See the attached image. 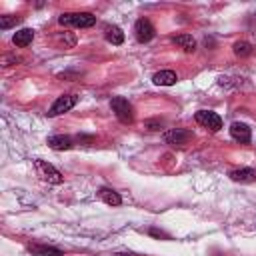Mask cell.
<instances>
[{
  "label": "cell",
  "instance_id": "6da1fadb",
  "mask_svg": "<svg viewBox=\"0 0 256 256\" xmlns=\"http://www.w3.org/2000/svg\"><path fill=\"white\" fill-rule=\"evenodd\" d=\"M62 26H76V28H90L96 24V16L90 12H66L58 16Z\"/></svg>",
  "mask_w": 256,
  "mask_h": 256
},
{
  "label": "cell",
  "instance_id": "7a4b0ae2",
  "mask_svg": "<svg viewBox=\"0 0 256 256\" xmlns=\"http://www.w3.org/2000/svg\"><path fill=\"white\" fill-rule=\"evenodd\" d=\"M110 108H112V112L116 114V118H118L122 124H132V122H134V108H132V104H130L126 98L114 96V98L110 100Z\"/></svg>",
  "mask_w": 256,
  "mask_h": 256
},
{
  "label": "cell",
  "instance_id": "3957f363",
  "mask_svg": "<svg viewBox=\"0 0 256 256\" xmlns=\"http://www.w3.org/2000/svg\"><path fill=\"white\" fill-rule=\"evenodd\" d=\"M34 166H36V170H38V176H40L44 182H48V184H60V182H62V174H60L50 162H46V160H36Z\"/></svg>",
  "mask_w": 256,
  "mask_h": 256
},
{
  "label": "cell",
  "instance_id": "277c9868",
  "mask_svg": "<svg viewBox=\"0 0 256 256\" xmlns=\"http://www.w3.org/2000/svg\"><path fill=\"white\" fill-rule=\"evenodd\" d=\"M196 122L204 128H208L210 132H218L222 128V118L216 114V112H210V110H198L196 112Z\"/></svg>",
  "mask_w": 256,
  "mask_h": 256
},
{
  "label": "cell",
  "instance_id": "5b68a950",
  "mask_svg": "<svg viewBox=\"0 0 256 256\" xmlns=\"http://www.w3.org/2000/svg\"><path fill=\"white\" fill-rule=\"evenodd\" d=\"M76 102H78V96H76V94H64V96L56 98V102L50 106L48 116H58V114L68 112L70 108H74V106H76Z\"/></svg>",
  "mask_w": 256,
  "mask_h": 256
},
{
  "label": "cell",
  "instance_id": "8992f818",
  "mask_svg": "<svg viewBox=\"0 0 256 256\" xmlns=\"http://www.w3.org/2000/svg\"><path fill=\"white\" fill-rule=\"evenodd\" d=\"M134 34H136V40L138 42H150L154 38L156 30H154V26H152V22L148 18H140L134 24Z\"/></svg>",
  "mask_w": 256,
  "mask_h": 256
},
{
  "label": "cell",
  "instance_id": "52a82bcc",
  "mask_svg": "<svg viewBox=\"0 0 256 256\" xmlns=\"http://www.w3.org/2000/svg\"><path fill=\"white\" fill-rule=\"evenodd\" d=\"M190 138H192V132L184 130V128H172V130L164 132V142L172 144V146H184V144H188Z\"/></svg>",
  "mask_w": 256,
  "mask_h": 256
},
{
  "label": "cell",
  "instance_id": "ba28073f",
  "mask_svg": "<svg viewBox=\"0 0 256 256\" xmlns=\"http://www.w3.org/2000/svg\"><path fill=\"white\" fill-rule=\"evenodd\" d=\"M230 178H232L234 182H240V184H250V182H256V170H254V168L232 170V172H230Z\"/></svg>",
  "mask_w": 256,
  "mask_h": 256
},
{
  "label": "cell",
  "instance_id": "9c48e42d",
  "mask_svg": "<svg viewBox=\"0 0 256 256\" xmlns=\"http://www.w3.org/2000/svg\"><path fill=\"white\" fill-rule=\"evenodd\" d=\"M230 134L238 142H250V128L244 122H234L230 124Z\"/></svg>",
  "mask_w": 256,
  "mask_h": 256
},
{
  "label": "cell",
  "instance_id": "30bf717a",
  "mask_svg": "<svg viewBox=\"0 0 256 256\" xmlns=\"http://www.w3.org/2000/svg\"><path fill=\"white\" fill-rule=\"evenodd\" d=\"M32 40H34V30H30V28L16 30L14 36H12V42L16 46H20V48H26L28 44H32Z\"/></svg>",
  "mask_w": 256,
  "mask_h": 256
},
{
  "label": "cell",
  "instance_id": "8fae6325",
  "mask_svg": "<svg viewBox=\"0 0 256 256\" xmlns=\"http://www.w3.org/2000/svg\"><path fill=\"white\" fill-rule=\"evenodd\" d=\"M176 80H178V76L172 70H160L152 76V82L158 86H172V84H176Z\"/></svg>",
  "mask_w": 256,
  "mask_h": 256
},
{
  "label": "cell",
  "instance_id": "7c38bea8",
  "mask_svg": "<svg viewBox=\"0 0 256 256\" xmlns=\"http://www.w3.org/2000/svg\"><path fill=\"white\" fill-rule=\"evenodd\" d=\"M48 146H50L52 150H70L74 144H72V138H70V136L58 134V136H50V138H48Z\"/></svg>",
  "mask_w": 256,
  "mask_h": 256
},
{
  "label": "cell",
  "instance_id": "4fadbf2b",
  "mask_svg": "<svg viewBox=\"0 0 256 256\" xmlns=\"http://www.w3.org/2000/svg\"><path fill=\"white\" fill-rule=\"evenodd\" d=\"M98 198H100L104 204H108V206H118V204L122 202L120 194H118L116 190H112V188H100V190H98Z\"/></svg>",
  "mask_w": 256,
  "mask_h": 256
},
{
  "label": "cell",
  "instance_id": "5bb4252c",
  "mask_svg": "<svg viewBox=\"0 0 256 256\" xmlns=\"http://www.w3.org/2000/svg\"><path fill=\"white\" fill-rule=\"evenodd\" d=\"M172 42H174L176 46H180L184 52H194V50H196V40H194L190 34H178V36L172 38Z\"/></svg>",
  "mask_w": 256,
  "mask_h": 256
},
{
  "label": "cell",
  "instance_id": "9a60e30c",
  "mask_svg": "<svg viewBox=\"0 0 256 256\" xmlns=\"http://www.w3.org/2000/svg\"><path fill=\"white\" fill-rule=\"evenodd\" d=\"M28 250L34 256H62V252L58 248H52V246H46V244H30Z\"/></svg>",
  "mask_w": 256,
  "mask_h": 256
},
{
  "label": "cell",
  "instance_id": "2e32d148",
  "mask_svg": "<svg viewBox=\"0 0 256 256\" xmlns=\"http://www.w3.org/2000/svg\"><path fill=\"white\" fill-rule=\"evenodd\" d=\"M106 40L118 46V44L124 42V32H122L118 26H108V28H106Z\"/></svg>",
  "mask_w": 256,
  "mask_h": 256
},
{
  "label": "cell",
  "instance_id": "e0dca14e",
  "mask_svg": "<svg viewBox=\"0 0 256 256\" xmlns=\"http://www.w3.org/2000/svg\"><path fill=\"white\" fill-rule=\"evenodd\" d=\"M232 50H234L236 56H250L252 54V44L246 42V40H238V42H234Z\"/></svg>",
  "mask_w": 256,
  "mask_h": 256
},
{
  "label": "cell",
  "instance_id": "ac0fdd59",
  "mask_svg": "<svg viewBox=\"0 0 256 256\" xmlns=\"http://www.w3.org/2000/svg\"><path fill=\"white\" fill-rule=\"evenodd\" d=\"M20 20H22L20 16H0V28L2 30H8V28L16 26Z\"/></svg>",
  "mask_w": 256,
  "mask_h": 256
},
{
  "label": "cell",
  "instance_id": "d6986e66",
  "mask_svg": "<svg viewBox=\"0 0 256 256\" xmlns=\"http://www.w3.org/2000/svg\"><path fill=\"white\" fill-rule=\"evenodd\" d=\"M58 40H60V42H64V48H70V46H74V44H76V38H74L70 32H64V36L60 34V36H58Z\"/></svg>",
  "mask_w": 256,
  "mask_h": 256
},
{
  "label": "cell",
  "instance_id": "ffe728a7",
  "mask_svg": "<svg viewBox=\"0 0 256 256\" xmlns=\"http://www.w3.org/2000/svg\"><path fill=\"white\" fill-rule=\"evenodd\" d=\"M148 130H160L162 128V124H160V120H148L146 124H144Z\"/></svg>",
  "mask_w": 256,
  "mask_h": 256
},
{
  "label": "cell",
  "instance_id": "44dd1931",
  "mask_svg": "<svg viewBox=\"0 0 256 256\" xmlns=\"http://www.w3.org/2000/svg\"><path fill=\"white\" fill-rule=\"evenodd\" d=\"M114 256H134V254H130V252H116Z\"/></svg>",
  "mask_w": 256,
  "mask_h": 256
}]
</instances>
